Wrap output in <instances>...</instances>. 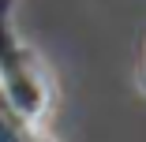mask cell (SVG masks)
Returning a JSON list of instances; mask_svg holds the SVG:
<instances>
[{"label": "cell", "instance_id": "7a4b0ae2", "mask_svg": "<svg viewBox=\"0 0 146 142\" xmlns=\"http://www.w3.org/2000/svg\"><path fill=\"white\" fill-rule=\"evenodd\" d=\"M142 86H146V71H142Z\"/></svg>", "mask_w": 146, "mask_h": 142}, {"label": "cell", "instance_id": "6da1fadb", "mask_svg": "<svg viewBox=\"0 0 146 142\" xmlns=\"http://www.w3.org/2000/svg\"><path fill=\"white\" fill-rule=\"evenodd\" d=\"M15 11L19 0H0V101L30 135L49 138L52 71L38 56V49L23 38Z\"/></svg>", "mask_w": 146, "mask_h": 142}]
</instances>
